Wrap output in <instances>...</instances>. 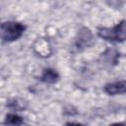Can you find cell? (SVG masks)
Returning <instances> with one entry per match:
<instances>
[{
    "label": "cell",
    "mask_w": 126,
    "mask_h": 126,
    "mask_svg": "<svg viewBox=\"0 0 126 126\" xmlns=\"http://www.w3.org/2000/svg\"><path fill=\"white\" fill-rule=\"evenodd\" d=\"M97 35L110 42H123L126 40V20L119 22L111 28H98Z\"/></svg>",
    "instance_id": "6da1fadb"
},
{
    "label": "cell",
    "mask_w": 126,
    "mask_h": 126,
    "mask_svg": "<svg viewBox=\"0 0 126 126\" xmlns=\"http://www.w3.org/2000/svg\"><path fill=\"white\" fill-rule=\"evenodd\" d=\"M26 31V26L20 22L8 21L1 24V38L3 41L12 42L19 39Z\"/></svg>",
    "instance_id": "7a4b0ae2"
},
{
    "label": "cell",
    "mask_w": 126,
    "mask_h": 126,
    "mask_svg": "<svg viewBox=\"0 0 126 126\" xmlns=\"http://www.w3.org/2000/svg\"><path fill=\"white\" fill-rule=\"evenodd\" d=\"M103 91L108 95H117L126 94V81H115L104 85Z\"/></svg>",
    "instance_id": "3957f363"
},
{
    "label": "cell",
    "mask_w": 126,
    "mask_h": 126,
    "mask_svg": "<svg viewBox=\"0 0 126 126\" xmlns=\"http://www.w3.org/2000/svg\"><path fill=\"white\" fill-rule=\"evenodd\" d=\"M40 81L46 84H54L59 81L60 76L58 72L52 68H46L42 71V74L40 76Z\"/></svg>",
    "instance_id": "277c9868"
},
{
    "label": "cell",
    "mask_w": 126,
    "mask_h": 126,
    "mask_svg": "<svg viewBox=\"0 0 126 126\" xmlns=\"http://www.w3.org/2000/svg\"><path fill=\"white\" fill-rule=\"evenodd\" d=\"M86 38H87V39H93V35H92L91 32H90L88 29L84 28V29L80 32L79 37H78L77 42H76L78 48H79V46H80V47H87V46L90 45V43H91L92 41L86 40Z\"/></svg>",
    "instance_id": "5b68a950"
},
{
    "label": "cell",
    "mask_w": 126,
    "mask_h": 126,
    "mask_svg": "<svg viewBox=\"0 0 126 126\" xmlns=\"http://www.w3.org/2000/svg\"><path fill=\"white\" fill-rule=\"evenodd\" d=\"M23 123L24 118L16 113H8L4 120V124L6 126H22Z\"/></svg>",
    "instance_id": "8992f818"
},
{
    "label": "cell",
    "mask_w": 126,
    "mask_h": 126,
    "mask_svg": "<svg viewBox=\"0 0 126 126\" xmlns=\"http://www.w3.org/2000/svg\"><path fill=\"white\" fill-rule=\"evenodd\" d=\"M64 126H86V125H84L82 123H78V122H67V123H65Z\"/></svg>",
    "instance_id": "52a82bcc"
},
{
    "label": "cell",
    "mask_w": 126,
    "mask_h": 126,
    "mask_svg": "<svg viewBox=\"0 0 126 126\" xmlns=\"http://www.w3.org/2000/svg\"><path fill=\"white\" fill-rule=\"evenodd\" d=\"M108 126H126V124L118 122V123H112V124H110V125H108Z\"/></svg>",
    "instance_id": "ba28073f"
}]
</instances>
